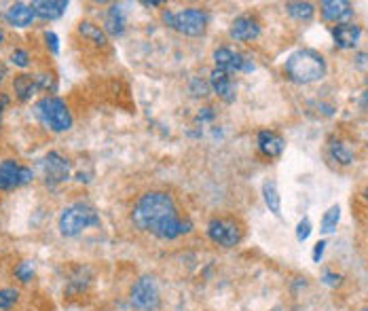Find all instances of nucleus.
I'll return each instance as SVG.
<instances>
[{
    "mask_svg": "<svg viewBox=\"0 0 368 311\" xmlns=\"http://www.w3.org/2000/svg\"><path fill=\"white\" fill-rule=\"evenodd\" d=\"M15 278L21 282V284H28L32 278H34V267H32V263H28V261H21L17 267H15Z\"/></svg>",
    "mask_w": 368,
    "mask_h": 311,
    "instance_id": "nucleus-25",
    "label": "nucleus"
},
{
    "mask_svg": "<svg viewBox=\"0 0 368 311\" xmlns=\"http://www.w3.org/2000/svg\"><path fill=\"white\" fill-rule=\"evenodd\" d=\"M362 311H368V307H367V310H362Z\"/></svg>",
    "mask_w": 368,
    "mask_h": 311,
    "instance_id": "nucleus-40",
    "label": "nucleus"
},
{
    "mask_svg": "<svg viewBox=\"0 0 368 311\" xmlns=\"http://www.w3.org/2000/svg\"><path fill=\"white\" fill-rule=\"evenodd\" d=\"M13 87H15V93H17V98H19L21 102L30 100V98L34 95V91L38 89V87H36V78L30 76V74H19V76H15Z\"/></svg>",
    "mask_w": 368,
    "mask_h": 311,
    "instance_id": "nucleus-21",
    "label": "nucleus"
},
{
    "mask_svg": "<svg viewBox=\"0 0 368 311\" xmlns=\"http://www.w3.org/2000/svg\"><path fill=\"white\" fill-rule=\"evenodd\" d=\"M17 291H11V288H4V291H0V310H6V307H11L13 303H17Z\"/></svg>",
    "mask_w": 368,
    "mask_h": 311,
    "instance_id": "nucleus-26",
    "label": "nucleus"
},
{
    "mask_svg": "<svg viewBox=\"0 0 368 311\" xmlns=\"http://www.w3.org/2000/svg\"><path fill=\"white\" fill-rule=\"evenodd\" d=\"M229 34H231V38H235L239 42H250V40H256L261 36V23L252 15H239L231 23Z\"/></svg>",
    "mask_w": 368,
    "mask_h": 311,
    "instance_id": "nucleus-12",
    "label": "nucleus"
},
{
    "mask_svg": "<svg viewBox=\"0 0 368 311\" xmlns=\"http://www.w3.org/2000/svg\"><path fill=\"white\" fill-rule=\"evenodd\" d=\"M32 178H34L32 170L19 165L15 159H6L0 163V191H13L17 187H23Z\"/></svg>",
    "mask_w": 368,
    "mask_h": 311,
    "instance_id": "nucleus-7",
    "label": "nucleus"
},
{
    "mask_svg": "<svg viewBox=\"0 0 368 311\" xmlns=\"http://www.w3.org/2000/svg\"><path fill=\"white\" fill-rule=\"evenodd\" d=\"M286 13L290 17H295L297 21H309L316 13L311 2H288L286 4Z\"/></svg>",
    "mask_w": 368,
    "mask_h": 311,
    "instance_id": "nucleus-23",
    "label": "nucleus"
},
{
    "mask_svg": "<svg viewBox=\"0 0 368 311\" xmlns=\"http://www.w3.org/2000/svg\"><path fill=\"white\" fill-rule=\"evenodd\" d=\"M163 21L184 36H201L208 28V13L197 6H189L178 13L163 11Z\"/></svg>",
    "mask_w": 368,
    "mask_h": 311,
    "instance_id": "nucleus-5",
    "label": "nucleus"
},
{
    "mask_svg": "<svg viewBox=\"0 0 368 311\" xmlns=\"http://www.w3.org/2000/svg\"><path fill=\"white\" fill-rule=\"evenodd\" d=\"M214 64H216V70L220 72H250L254 70V64L250 59H246L242 53L229 49V47H220L214 51Z\"/></svg>",
    "mask_w": 368,
    "mask_h": 311,
    "instance_id": "nucleus-9",
    "label": "nucleus"
},
{
    "mask_svg": "<svg viewBox=\"0 0 368 311\" xmlns=\"http://www.w3.org/2000/svg\"><path fill=\"white\" fill-rule=\"evenodd\" d=\"M324 284H328V286H339V284H341V276H335V274L326 271V274H324Z\"/></svg>",
    "mask_w": 368,
    "mask_h": 311,
    "instance_id": "nucleus-34",
    "label": "nucleus"
},
{
    "mask_svg": "<svg viewBox=\"0 0 368 311\" xmlns=\"http://www.w3.org/2000/svg\"><path fill=\"white\" fill-rule=\"evenodd\" d=\"M214 117V112H212V108H203V112H199V121H210Z\"/></svg>",
    "mask_w": 368,
    "mask_h": 311,
    "instance_id": "nucleus-35",
    "label": "nucleus"
},
{
    "mask_svg": "<svg viewBox=\"0 0 368 311\" xmlns=\"http://www.w3.org/2000/svg\"><path fill=\"white\" fill-rule=\"evenodd\" d=\"M11 61H13L15 66H19V68H25V66L30 64V55H28V51H23V49H15V51L11 53Z\"/></svg>",
    "mask_w": 368,
    "mask_h": 311,
    "instance_id": "nucleus-28",
    "label": "nucleus"
},
{
    "mask_svg": "<svg viewBox=\"0 0 368 311\" xmlns=\"http://www.w3.org/2000/svg\"><path fill=\"white\" fill-rule=\"evenodd\" d=\"M44 40H47V47L51 49V53H57L59 51V40H57V34L55 32H44Z\"/></svg>",
    "mask_w": 368,
    "mask_h": 311,
    "instance_id": "nucleus-31",
    "label": "nucleus"
},
{
    "mask_svg": "<svg viewBox=\"0 0 368 311\" xmlns=\"http://www.w3.org/2000/svg\"><path fill=\"white\" fill-rule=\"evenodd\" d=\"M68 8L66 0H34L32 2V11L36 17L40 19H59Z\"/></svg>",
    "mask_w": 368,
    "mask_h": 311,
    "instance_id": "nucleus-18",
    "label": "nucleus"
},
{
    "mask_svg": "<svg viewBox=\"0 0 368 311\" xmlns=\"http://www.w3.org/2000/svg\"><path fill=\"white\" fill-rule=\"evenodd\" d=\"M284 74L288 76V81L297 85L316 83L326 74V59L314 49H299L286 59Z\"/></svg>",
    "mask_w": 368,
    "mask_h": 311,
    "instance_id": "nucleus-2",
    "label": "nucleus"
},
{
    "mask_svg": "<svg viewBox=\"0 0 368 311\" xmlns=\"http://www.w3.org/2000/svg\"><path fill=\"white\" fill-rule=\"evenodd\" d=\"M131 221L140 231L153 233L159 240H176L193 229L189 218H178L174 199L163 191L144 193L131 210Z\"/></svg>",
    "mask_w": 368,
    "mask_h": 311,
    "instance_id": "nucleus-1",
    "label": "nucleus"
},
{
    "mask_svg": "<svg viewBox=\"0 0 368 311\" xmlns=\"http://www.w3.org/2000/svg\"><path fill=\"white\" fill-rule=\"evenodd\" d=\"M40 168H42L44 182H47L49 187H55V184L68 180V176H70V163H68L59 153H49V155L40 161Z\"/></svg>",
    "mask_w": 368,
    "mask_h": 311,
    "instance_id": "nucleus-10",
    "label": "nucleus"
},
{
    "mask_svg": "<svg viewBox=\"0 0 368 311\" xmlns=\"http://www.w3.org/2000/svg\"><path fill=\"white\" fill-rule=\"evenodd\" d=\"M34 115L51 131L59 134V131H68L72 127V115H70V110H68V106L61 98L44 95L42 100L36 102Z\"/></svg>",
    "mask_w": 368,
    "mask_h": 311,
    "instance_id": "nucleus-4",
    "label": "nucleus"
},
{
    "mask_svg": "<svg viewBox=\"0 0 368 311\" xmlns=\"http://www.w3.org/2000/svg\"><path fill=\"white\" fill-rule=\"evenodd\" d=\"M256 144H259V151L269 157V159H275L284 153L286 148V140L278 134V131H271V129H263L259 131V138H256Z\"/></svg>",
    "mask_w": 368,
    "mask_h": 311,
    "instance_id": "nucleus-13",
    "label": "nucleus"
},
{
    "mask_svg": "<svg viewBox=\"0 0 368 311\" xmlns=\"http://www.w3.org/2000/svg\"><path fill=\"white\" fill-rule=\"evenodd\" d=\"M208 237L222 248H233L242 242L244 231L242 225L233 218H212L208 225Z\"/></svg>",
    "mask_w": 368,
    "mask_h": 311,
    "instance_id": "nucleus-6",
    "label": "nucleus"
},
{
    "mask_svg": "<svg viewBox=\"0 0 368 311\" xmlns=\"http://www.w3.org/2000/svg\"><path fill=\"white\" fill-rule=\"evenodd\" d=\"M309 235H311V221L305 216V218L299 223V227H297V240H299V242H307Z\"/></svg>",
    "mask_w": 368,
    "mask_h": 311,
    "instance_id": "nucleus-27",
    "label": "nucleus"
},
{
    "mask_svg": "<svg viewBox=\"0 0 368 311\" xmlns=\"http://www.w3.org/2000/svg\"><path fill=\"white\" fill-rule=\"evenodd\" d=\"M131 303L142 311H153L159 307V288L153 278H140L131 288Z\"/></svg>",
    "mask_w": 368,
    "mask_h": 311,
    "instance_id": "nucleus-8",
    "label": "nucleus"
},
{
    "mask_svg": "<svg viewBox=\"0 0 368 311\" xmlns=\"http://www.w3.org/2000/svg\"><path fill=\"white\" fill-rule=\"evenodd\" d=\"M191 91H193V95H208V85H206V83H199V81L195 78Z\"/></svg>",
    "mask_w": 368,
    "mask_h": 311,
    "instance_id": "nucleus-32",
    "label": "nucleus"
},
{
    "mask_svg": "<svg viewBox=\"0 0 368 311\" xmlns=\"http://www.w3.org/2000/svg\"><path fill=\"white\" fill-rule=\"evenodd\" d=\"M339 221H341V208H339V206L328 208V212H326L324 218H322V227H320V231H322V233H335Z\"/></svg>",
    "mask_w": 368,
    "mask_h": 311,
    "instance_id": "nucleus-24",
    "label": "nucleus"
},
{
    "mask_svg": "<svg viewBox=\"0 0 368 311\" xmlns=\"http://www.w3.org/2000/svg\"><path fill=\"white\" fill-rule=\"evenodd\" d=\"M104 28L108 34L112 36H121L123 30H125V13H123V6L121 4H112L106 13V21H104Z\"/></svg>",
    "mask_w": 368,
    "mask_h": 311,
    "instance_id": "nucleus-19",
    "label": "nucleus"
},
{
    "mask_svg": "<svg viewBox=\"0 0 368 311\" xmlns=\"http://www.w3.org/2000/svg\"><path fill=\"white\" fill-rule=\"evenodd\" d=\"M0 81H2V70H0Z\"/></svg>",
    "mask_w": 368,
    "mask_h": 311,
    "instance_id": "nucleus-38",
    "label": "nucleus"
},
{
    "mask_svg": "<svg viewBox=\"0 0 368 311\" xmlns=\"http://www.w3.org/2000/svg\"><path fill=\"white\" fill-rule=\"evenodd\" d=\"M362 36V28L358 23H341L333 28V38L339 49H354Z\"/></svg>",
    "mask_w": 368,
    "mask_h": 311,
    "instance_id": "nucleus-14",
    "label": "nucleus"
},
{
    "mask_svg": "<svg viewBox=\"0 0 368 311\" xmlns=\"http://www.w3.org/2000/svg\"><path fill=\"white\" fill-rule=\"evenodd\" d=\"M34 17L36 15L32 11V4H25V2H15L4 13V21L13 28H28L34 21Z\"/></svg>",
    "mask_w": 368,
    "mask_h": 311,
    "instance_id": "nucleus-16",
    "label": "nucleus"
},
{
    "mask_svg": "<svg viewBox=\"0 0 368 311\" xmlns=\"http://www.w3.org/2000/svg\"><path fill=\"white\" fill-rule=\"evenodd\" d=\"M328 155L339 165H352L354 159H356L354 144L348 142V140H341V138H331V142H328Z\"/></svg>",
    "mask_w": 368,
    "mask_h": 311,
    "instance_id": "nucleus-17",
    "label": "nucleus"
},
{
    "mask_svg": "<svg viewBox=\"0 0 368 311\" xmlns=\"http://www.w3.org/2000/svg\"><path fill=\"white\" fill-rule=\"evenodd\" d=\"M0 42H2V32H0Z\"/></svg>",
    "mask_w": 368,
    "mask_h": 311,
    "instance_id": "nucleus-39",
    "label": "nucleus"
},
{
    "mask_svg": "<svg viewBox=\"0 0 368 311\" xmlns=\"http://www.w3.org/2000/svg\"><path fill=\"white\" fill-rule=\"evenodd\" d=\"M34 78H36V87L38 89H44V91H49V89L53 91L55 89V81H53L51 74H36Z\"/></svg>",
    "mask_w": 368,
    "mask_h": 311,
    "instance_id": "nucleus-29",
    "label": "nucleus"
},
{
    "mask_svg": "<svg viewBox=\"0 0 368 311\" xmlns=\"http://www.w3.org/2000/svg\"><path fill=\"white\" fill-rule=\"evenodd\" d=\"M210 87L222 102H227V104L235 102V83L231 81V76L227 72H220L214 68L210 74Z\"/></svg>",
    "mask_w": 368,
    "mask_h": 311,
    "instance_id": "nucleus-15",
    "label": "nucleus"
},
{
    "mask_svg": "<svg viewBox=\"0 0 368 311\" xmlns=\"http://www.w3.org/2000/svg\"><path fill=\"white\" fill-rule=\"evenodd\" d=\"M324 250H326V242H318V244H316V248H314V254H311L314 263H320V259H322Z\"/></svg>",
    "mask_w": 368,
    "mask_h": 311,
    "instance_id": "nucleus-33",
    "label": "nucleus"
},
{
    "mask_svg": "<svg viewBox=\"0 0 368 311\" xmlns=\"http://www.w3.org/2000/svg\"><path fill=\"white\" fill-rule=\"evenodd\" d=\"M78 34H81L83 38L91 40V42L97 45V47H104V45H106V32H104L100 25H95L93 21H81V23H78Z\"/></svg>",
    "mask_w": 368,
    "mask_h": 311,
    "instance_id": "nucleus-22",
    "label": "nucleus"
},
{
    "mask_svg": "<svg viewBox=\"0 0 368 311\" xmlns=\"http://www.w3.org/2000/svg\"><path fill=\"white\" fill-rule=\"evenodd\" d=\"M354 66H356L360 72H367L368 74V51H360V53H356V57H354Z\"/></svg>",
    "mask_w": 368,
    "mask_h": 311,
    "instance_id": "nucleus-30",
    "label": "nucleus"
},
{
    "mask_svg": "<svg viewBox=\"0 0 368 311\" xmlns=\"http://www.w3.org/2000/svg\"><path fill=\"white\" fill-rule=\"evenodd\" d=\"M320 13L326 21L341 25V23H352L354 19V4L345 0H324L320 2Z\"/></svg>",
    "mask_w": 368,
    "mask_h": 311,
    "instance_id": "nucleus-11",
    "label": "nucleus"
},
{
    "mask_svg": "<svg viewBox=\"0 0 368 311\" xmlns=\"http://www.w3.org/2000/svg\"><path fill=\"white\" fill-rule=\"evenodd\" d=\"M360 108H362V110H368V89L360 95Z\"/></svg>",
    "mask_w": 368,
    "mask_h": 311,
    "instance_id": "nucleus-36",
    "label": "nucleus"
},
{
    "mask_svg": "<svg viewBox=\"0 0 368 311\" xmlns=\"http://www.w3.org/2000/svg\"><path fill=\"white\" fill-rule=\"evenodd\" d=\"M100 225V214L95 212L93 206L76 201L72 206H68L61 214H59V233L64 237H76L78 233H83L89 227Z\"/></svg>",
    "mask_w": 368,
    "mask_h": 311,
    "instance_id": "nucleus-3",
    "label": "nucleus"
},
{
    "mask_svg": "<svg viewBox=\"0 0 368 311\" xmlns=\"http://www.w3.org/2000/svg\"><path fill=\"white\" fill-rule=\"evenodd\" d=\"M263 199H265V204L273 216H282V197H280L275 180H267L263 184Z\"/></svg>",
    "mask_w": 368,
    "mask_h": 311,
    "instance_id": "nucleus-20",
    "label": "nucleus"
},
{
    "mask_svg": "<svg viewBox=\"0 0 368 311\" xmlns=\"http://www.w3.org/2000/svg\"><path fill=\"white\" fill-rule=\"evenodd\" d=\"M364 197H367V201H368V189H367V191H364Z\"/></svg>",
    "mask_w": 368,
    "mask_h": 311,
    "instance_id": "nucleus-37",
    "label": "nucleus"
}]
</instances>
